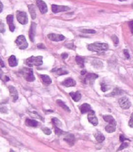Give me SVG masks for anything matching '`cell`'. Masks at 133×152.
<instances>
[{
  "instance_id": "obj_30",
  "label": "cell",
  "mask_w": 133,
  "mask_h": 152,
  "mask_svg": "<svg viewBox=\"0 0 133 152\" xmlns=\"http://www.w3.org/2000/svg\"><path fill=\"white\" fill-rule=\"evenodd\" d=\"M92 65L96 68H101L103 67V63L99 60H94L92 62Z\"/></svg>"
},
{
  "instance_id": "obj_29",
  "label": "cell",
  "mask_w": 133,
  "mask_h": 152,
  "mask_svg": "<svg viewBox=\"0 0 133 152\" xmlns=\"http://www.w3.org/2000/svg\"><path fill=\"white\" fill-rule=\"evenodd\" d=\"M122 93V90L119 89V88H116L113 90L112 93H110V94L107 95V96H115V95H118Z\"/></svg>"
},
{
  "instance_id": "obj_40",
  "label": "cell",
  "mask_w": 133,
  "mask_h": 152,
  "mask_svg": "<svg viewBox=\"0 0 133 152\" xmlns=\"http://www.w3.org/2000/svg\"><path fill=\"white\" fill-rule=\"evenodd\" d=\"M4 27H5V26H4L2 22L1 23V26H0V30H1V33H3V32L5 31V30Z\"/></svg>"
},
{
  "instance_id": "obj_4",
  "label": "cell",
  "mask_w": 133,
  "mask_h": 152,
  "mask_svg": "<svg viewBox=\"0 0 133 152\" xmlns=\"http://www.w3.org/2000/svg\"><path fill=\"white\" fill-rule=\"evenodd\" d=\"M16 44L17 46L19 47V49L21 50H24L27 48L28 46V43L27 42V40L25 37L23 35H19L17 37L16 40Z\"/></svg>"
},
{
  "instance_id": "obj_43",
  "label": "cell",
  "mask_w": 133,
  "mask_h": 152,
  "mask_svg": "<svg viewBox=\"0 0 133 152\" xmlns=\"http://www.w3.org/2000/svg\"><path fill=\"white\" fill-rule=\"evenodd\" d=\"M61 56L63 59H66V58L68 57V54H66V53H63V54H61Z\"/></svg>"
},
{
  "instance_id": "obj_50",
  "label": "cell",
  "mask_w": 133,
  "mask_h": 152,
  "mask_svg": "<svg viewBox=\"0 0 133 152\" xmlns=\"http://www.w3.org/2000/svg\"><path fill=\"white\" fill-rule=\"evenodd\" d=\"M132 7H133V5H132Z\"/></svg>"
},
{
  "instance_id": "obj_33",
  "label": "cell",
  "mask_w": 133,
  "mask_h": 152,
  "mask_svg": "<svg viewBox=\"0 0 133 152\" xmlns=\"http://www.w3.org/2000/svg\"><path fill=\"white\" fill-rule=\"evenodd\" d=\"M55 134L58 135H61L64 133V131H62L61 129H60L59 127H55Z\"/></svg>"
},
{
  "instance_id": "obj_22",
  "label": "cell",
  "mask_w": 133,
  "mask_h": 152,
  "mask_svg": "<svg viewBox=\"0 0 133 152\" xmlns=\"http://www.w3.org/2000/svg\"><path fill=\"white\" fill-rule=\"evenodd\" d=\"M116 124H112V123H109V125H107L105 127V130L107 132L110 133H114V131H116Z\"/></svg>"
},
{
  "instance_id": "obj_17",
  "label": "cell",
  "mask_w": 133,
  "mask_h": 152,
  "mask_svg": "<svg viewBox=\"0 0 133 152\" xmlns=\"http://www.w3.org/2000/svg\"><path fill=\"white\" fill-rule=\"evenodd\" d=\"M64 140L68 142L70 146H73L75 142V137H74V135L72 134H68L67 136H65Z\"/></svg>"
},
{
  "instance_id": "obj_12",
  "label": "cell",
  "mask_w": 133,
  "mask_h": 152,
  "mask_svg": "<svg viewBox=\"0 0 133 152\" xmlns=\"http://www.w3.org/2000/svg\"><path fill=\"white\" fill-rule=\"evenodd\" d=\"M97 78H98V76L94 73H89L88 74L87 76L84 79V82L86 84H92V83L94 82V80Z\"/></svg>"
},
{
  "instance_id": "obj_31",
  "label": "cell",
  "mask_w": 133,
  "mask_h": 152,
  "mask_svg": "<svg viewBox=\"0 0 133 152\" xmlns=\"http://www.w3.org/2000/svg\"><path fill=\"white\" fill-rule=\"evenodd\" d=\"M52 122L55 127H61L62 126V123L60 122V121L58 119H57V118H56V117L53 118Z\"/></svg>"
},
{
  "instance_id": "obj_41",
  "label": "cell",
  "mask_w": 133,
  "mask_h": 152,
  "mask_svg": "<svg viewBox=\"0 0 133 152\" xmlns=\"http://www.w3.org/2000/svg\"><path fill=\"white\" fill-rule=\"evenodd\" d=\"M119 140H120V141H121V142H125V140H129L128 139H127L126 138H125V136H123V135H120V136H119Z\"/></svg>"
},
{
  "instance_id": "obj_35",
  "label": "cell",
  "mask_w": 133,
  "mask_h": 152,
  "mask_svg": "<svg viewBox=\"0 0 133 152\" xmlns=\"http://www.w3.org/2000/svg\"><path fill=\"white\" fill-rule=\"evenodd\" d=\"M112 40H113V42H114V44L115 45H117V44L119 43V39H118V38H117V37L116 36V35H112Z\"/></svg>"
},
{
  "instance_id": "obj_38",
  "label": "cell",
  "mask_w": 133,
  "mask_h": 152,
  "mask_svg": "<svg viewBox=\"0 0 133 152\" xmlns=\"http://www.w3.org/2000/svg\"><path fill=\"white\" fill-rule=\"evenodd\" d=\"M123 53H124L125 56L126 57L127 59H129L130 55H129V52H128L127 50H123Z\"/></svg>"
},
{
  "instance_id": "obj_32",
  "label": "cell",
  "mask_w": 133,
  "mask_h": 152,
  "mask_svg": "<svg viewBox=\"0 0 133 152\" xmlns=\"http://www.w3.org/2000/svg\"><path fill=\"white\" fill-rule=\"evenodd\" d=\"M128 146H129V143H128V142H123L122 144H121V145L120 146H119V148H118L117 151L122 150H123V149L127 148Z\"/></svg>"
},
{
  "instance_id": "obj_15",
  "label": "cell",
  "mask_w": 133,
  "mask_h": 152,
  "mask_svg": "<svg viewBox=\"0 0 133 152\" xmlns=\"http://www.w3.org/2000/svg\"><path fill=\"white\" fill-rule=\"evenodd\" d=\"M62 84L66 87H72V86H75L76 85V82L74 80V79L69 78L66 79L64 81L62 82Z\"/></svg>"
},
{
  "instance_id": "obj_6",
  "label": "cell",
  "mask_w": 133,
  "mask_h": 152,
  "mask_svg": "<svg viewBox=\"0 0 133 152\" xmlns=\"http://www.w3.org/2000/svg\"><path fill=\"white\" fill-rule=\"evenodd\" d=\"M118 103H119L120 107L122 109H123V110L129 109L131 107V102L129 100V99L126 97H123L120 98L119 101H118Z\"/></svg>"
},
{
  "instance_id": "obj_23",
  "label": "cell",
  "mask_w": 133,
  "mask_h": 152,
  "mask_svg": "<svg viewBox=\"0 0 133 152\" xmlns=\"http://www.w3.org/2000/svg\"><path fill=\"white\" fill-rule=\"evenodd\" d=\"M41 78H42V81L44 82L45 84H47V85H49V84H51L52 80H51V78L48 75H42L40 76Z\"/></svg>"
},
{
  "instance_id": "obj_13",
  "label": "cell",
  "mask_w": 133,
  "mask_h": 152,
  "mask_svg": "<svg viewBox=\"0 0 133 152\" xmlns=\"http://www.w3.org/2000/svg\"><path fill=\"white\" fill-rule=\"evenodd\" d=\"M9 91H10V95H11V96L12 97V101L15 102L16 101H17V99H18V93L16 88L12 86H9Z\"/></svg>"
},
{
  "instance_id": "obj_21",
  "label": "cell",
  "mask_w": 133,
  "mask_h": 152,
  "mask_svg": "<svg viewBox=\"0 0 133 152\" xmlns=\"http://www.w3.org/2000/svg\"><path fill=\"white\" fill-rule=\"evenodd\" d=\"M103 119L107 123H112V124H116V121L114 119V118L112 117V115H103Z\"/></svg>"
},
{
  "instance_id": "obj_49",
  "label": "cell",
  "mask_w": 133,
  "mask_h": 152,
  "mask_svg": "<svg viewBox=\"0 0 133 152\" xmlns=\"http://www.w3.org/2000/svg\"><path fill=\"white\" fill-rule=\"evenodd\" d=\"M119 1H125V0H119Z\"/></svg>"
},
{
  "instance_id": "obj_47",
  "label": "cell",
  "mask_w": 133,
  "mask_h": 152,
  "mask_svg": "<svg viewBox=\"0 0 133 152\" xmlns=\"http://www.w3.org/2000/svg\"><path fill=\"white\" fill-rule=\"evenodd\" d=\"M2 11H3V4L1 3V12H2Z\"/></svg>"
},
{
  "instance_id": "obj_28",
  "label": "cell",
  "mask_w": 133,
  "mask_h": 152,
  "mask_svg": "<svg viewBox=\"0 0 133 152\" xmlns=\"http://www.w3.org/2000/svg\"><path fill=\"white\" fill-rule=\"evenodd\" d=\"M75 61H76L77 64L81 67V68H83V67H84V58H81L80 56H76V58H75Z\"/></svg>"
},
{
  "instance_id": "obj_14",
  "label": "cell",
  "mask_w": 133,
  "mask_h": 152,
  "mask_svg": "<svg viewBox=\"0 0 133 152\" xmlns=\"http://www.w3.org/2000/svg\"><path fill=\"white\" fill-rule=\"evenodd\" d=\"M7 24H9V30L12 32H13L15 30V26L13 24V16L10 14L7 16Z\"/></svg>"
},
{
  "instance_id": "obj_7",
  "label": "cell",
  "mask_w": 133,
  "mask_h": 152,
  "mask_svg": "<svg viewBox=\"0 0 133 152\" xmlns=\"http://www.w3.org/2000/svg\"><path fill=\"white\" fill-rule=\"evenodd\" d=\"M88 119L90 121V123H91L93 125L96 126L98 124V119L95 116V114L94 110H90L88 112Z\"/></svg>"
},
{
  "instance_id": "obj_20",
  "label": "cell",
  "mask_w": 133,
  "mask_h": 152,
  "mask_svg": "<svg viewBox=\"0 0 133 152\" xmlns=\"http://www.w3.org/2000/svg\"><path fill=\"white\" fill-rule=\"evenodd\" d=\"M8 61H9V65L11 67H12L17 66L18 61L17 60H16V56H14L12 55V56H11V57L9 58V60H8Z\"/></svg>"
},
{
  "instance_id": "obj_36",
  "label": "cell",
  "mask_w": 133,
  "mask_h": 152,
  "mask_svg": "<svg viewBox=\"0 0 133 152\" xmlns=\"http://www.w3.org/2000/svg\"><path fill=\"white\" fill-rule=\"evenodd\" d=\"M81 32L84 33H95L96 32L94 30H82Z\"/></svg>"
},
{
  "instance_id": "obj_34",
  "label": "cell",
  "mask_w": 133,
  "mask_h": 152,
  "mask_svg": "<svg viewBox=\"0 0 133 152\" xmlns=\"http://www.w3.org/2000/svg\"><path fill=\"white\" fill-rule=\"evenodd\" d=\"M42 131L44 132V133L45 134V135H51V130L49 129V128H47V127L43 128V129H42Z\"/></svg>"
},
{
  "instance_id": "obj_24",
  "label": "cell",
  "mask_w": 133,
  "mask_h": 152,
  "mask_svg": "<svg viewBox=\"0 0 133 152\" xmlns=\"http://www.w3.org/2000/svg\"><path fill=\"white\" fill-rule=\"evenodd\" d=\"M94 136L96 140L98 142H103L105 139V136H104L101 133H100V132H97V133H95Z\"/></svg>"
},
{
  "instance_id": "obj_44",
  "label": "cell",
  "mask_w": 133,
  "mask_h": 152,
  "mask_svg": "<svg viewBox=\"0 0 133 152\" xmlns=\"http://www.w3.org/2000/svg\"><path fill=\"white\" fill-rule=\"evenodd\" d=\"M37 46H38V48H46L44 46V44H38Z\"/></svg>"
},
{
  "instance_id": "obj_25",
  "label": "cell",
  "mask_w": 133,
  "mask_h": 152,
  "mask_svg": "<svg viewBox=\"0 0 133 152\" xmlns=\"http://www.w3.org/2000/svg\"><path fill=\"white\" fill-rule=\"evenodd\" d=\"M29 11L31 16L32 19H35V18L37 16V14H36V11H35V8L34 7L33 5H28Z\"/></svg>"
},
{
  "instance_id": "obj_8",
  "label": "cell",
  "mask_w": 133,
  "mask_h": 152,
  "mask_svg": "<svg viewBox=\"0 0 133 152\" xmlns=\"http://www.w3.org/2000/svg\"><path fill=\"white\" fill-rule=\"evenodd\" d=\"M51 9L54 13H58L60 12H64L70 10V7L64 5H52Z\"/></svg>"
},
{
  "instance_id": "obj_16",
  "label": "cell",
  "mask_w": 133,
  "mask_h": 152,
  "mask_svg": "<svg viewBox=\"0 0 133 152\" xmlns=\"http://www.w3.org/2000/svg\"><path fill=\"white\" fill-rule=\"evenodd\" d=\"M79 109L81 110V112L82 114H86L87 112H89L91 110V107L89 104L84 103L79 107Z\"/></svg>"
},
{
  "instance_id": "obj_27",
  "label": "cell",
  "mask_w": 133,
  "mask_h": 152,
  "mask_svg": "<svg viewBox=\"0 0 133 152\" xmlns=\"http://www.w3.org/2000/svg\"><path fill=\"white\" fill-rule=\"evenodd\" d=\"M53 72H55L58 75H66L68 73V72L67 71L64 70L63 69H55L53 70H52Z\"/></svg>"
},
{
  "instance_id": "obj_18",
  "label": "cell",
  "mask_w": 133,
  "mask_h": 152,
  "mask_svg": "<svg viewBox=\"0 0 133 152\" xmlns=\"http://www.w3.org/2000/svg\"><path fill=\"white\" fill-rule=\"evenodd\" d=\"M70 95L71 96V97L72 98V99L75 102L79 101L81 99V94L79 91H77V92H71L70 93Z\"/></svg>"
},
{
  "instance_id": "obj_48",
  "label": "cell",
  "mask_w": 133,
  "mask_h": 152,
  "mask_svg": "<svg viewBox=\"0 0 133 152\" xmlns=\"http://www.w3.org/2000/svg\"><path fill=\"white\" fill-rule=\"evenodd\" d=\"M10 152H14V151L12 150H11V151H10Z\"/></svg>"
},
{
  "instance_id": "obj_5",
  "label": "cell",
  "mask_w": 133,
  "mask_h": 152,
  "mask_svg": "<svg viewBox=\"0 0 133 152\" xmlns=\"http://www.w3.org/2000/svg\"><path fill=\"white\" fill-rule=\"evenodd\" d=\"M16 18H17L18 21L22 25L26 24L28 22V18H27L26 12H23V11H18Z\"/></svg>"
},
{
  "instance_id": "obj_11",
  "label": "cell",
  "mask_w": 133,
  "mask_h": 152,
  "mask_svg": "<svg viewBox=\"0 0 133 152\" xmlns=\"http://www.w3.org/2000/svg\"><path fill=\"white\" fill-rule=\"evenodd\" d=\"M36 27H37V24L34 22L31 23V28H30L29 33V35L30 40H31L32 42H33L35 41V33H36Z\"/></svg>"
},
{
  "instance_id": "obj_46",
  "label": "cell",
  "mask_w": 133,
  "mask_h": 152,
  "mask_svg": "<svg viewBox=\"0 0 133 152\" xmlns=\"http://www.w3.org/2000/svg\"><path fill=\"white\" fill-rule=\"evenodd\" d=\"M85 73H86V71H81V75H84V74H85Z\"/></svg>"
},
{
  "instance_id": "obj_37",
  "label": "cell",
  "mask_w": 133,
  "mask_h": 152,
  "mask_svg": "<svg viewBox=\"0 0 133 152\" xmlns=\"http://www.w3.org/2000/svg\"><path fill=\"white\" fill-rule=\"evenodd\" d=\"M129 125L131 127L133 128V113L131 114V119H130L129 122Z\"/></svg>"
},
{
  "instance_id": "obj_10",
  "label": "cell",
  "mask_w": 133,
  "mask_h": 152,
  "mask_svg": "<svg viewBox=\"0 0 133 152\" xmlns=\"http://www.w3.org/2000/svg\"><path fill=\"white\" fill-rule=\"evenodd\" d=\"M47 37L52 41H55V42H58L60 40H64V36L62 35H58V34H55V33H50L47 35Z\"/></svg>"
},
{
  "instance_id": "obj_9",
  "label": "cell",
  "mask_w": 133,
  "mask_h": 152,
  "mask_svg": "<svg viewBox=\"0 0 133 152\" xmlns=\"http://www.w3.org/2000/svg\"><path fill=\"white\" fill-rule=\"evenodd\" d=\"M36 2H37V6L38 7L39 10L42 14H45L47 12V7L45 2L43 1L42 0H36Z\"/></svg>"
},
{
  "instance_id": "obj_26",
  "label": "cell",
  "mask_w": 133,
  "mask_h": 152,
  "mask_svg": "<svg viewBox=\"0 0 133 152\" xmlns=\"http://www.w3.org/2000/svg\"><path fill=\"white\" fill-rule=\"evenodd\" d=\"M57 103L58 104L60 107L62 108L64 110H66L67 112H70V109H69V107H68L67 105H66V104H65L62 101H61V100H57Z\"/></svg>"
},
{
  "instance_id": "obj_42",
  "label": "cell",
  "mask_w": 133,
  "mask_h": 152,
  "mask_svg": "<svg viewBox=\"0 0 133 152\" xmlns=\"http://www.w3.org/2000/svg\"><path fill=\"white\" fill-rule=\"evenodd\" d=\"M129 26H130V29H131V31L132 33L133 34V21L130 22Z\"/></svg>"
},
{
  "instance_id": "obj_39",
  "label": "cell",
  "mask_w": 133,
  "mask_h": 152,
  "mask_svg": "<svg viewBox=\"0 0 133 152\" xmlns=\"http://www.w3.org/2000/svg\"><path fill=\"white\" fill-rule=\"evenodd\" d=\"M107 89H108V88H107V86H106V84H101V90H102V91H107Z\"/></svg>"
},
{
  "instance_id": "obj_19",
  "label": "cell",
  "mask_w": 133,
  "mask_h": 152,
  "mask_svg": "<svg viewBox=\"0 0 133 152\" xmlns=\"http://www.w3.org/2000/svg\"><path fill=\"white\" fill-rule=\"evenodd\" d=\"M25 124L29 127H36L38 125V122L36 120L31 119H27L25 120Z\"/></svg>"
},
{
  "instance_id": "obj_1",
  "label": "cell",
  "mask_w": 133,
  "mask_h": 152,
  "mask_svg": "<svg viewBox=\"0 0 133 152\" xmlns=\"http://www.w3.org/2000/svg\"><path fill=\"white\" fill-rule=\"evenodd\" d=\"M109 48V45L107 43H100V42H94L90 44L88 46V49L92 52H102L106 51Z\"/></svg>"
},
{
  "instance_id": "obj_2",
  "label": "cell",
  "mask_w": 133,
  "mask_h": 152,
  "mask_svg": "<svg viewBox=\"0 0 133 152\" xmlns=\"http://www.w3.org/2000/svg\"><path fill=\"white\" fill-rule=\"evenodd\" d=\"M42 56H31L30 58H27L25 61V63L29 67L33 66H40L43 64L42 61Z\"/></svg>"
},
{
  "instance_id": "obj_3",
  "label": "cell",
  "mask_w": 133,
  "mask_h": 152,
  "mask_svg": "<svg viewBox=\"0 0 133 152\" xmlns=\"http://www.w3.org/2000/svg\"><path fill=\"white\" fill-rule=\"evenodd\" d=\"M21 73L25 78V79L28 82H33L35 80L33 69L28 68H24L21 71Z\"/></svg>"
},
{
  "instance_id": "obj_45",
  "label": "cell",
  "mask_w": 133,
  "mask_h": 152,
  "mask_svg": "<svg viewBox=\"0 0 133 152\" xmlns=\"http://www.w3.org/2000/svg\"><path fill=\"white\" fill-rule=\"evenodd\" d=\"M1 67H5V65H4V63H3V60H1Z\"/></svg>"
}]
</instances>
